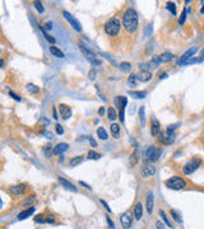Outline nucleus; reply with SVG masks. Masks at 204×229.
<instances>
[{
  "instance_id": "1",
  "label": "nucleus",
  "mask_w": 204,
  "mask_h": 229,
  "mask_svg": "<svg viewBox=\"0 0 204 229\" xmlns=\"http://www.w3.org/2000/svg\"><path fill=\"white\" fill-rule=\"evenodd\" d=\"M138 13L135 11V9L133 8H128L122 16V25L126 32L129 33H134L138 30Z\"/></svg>"
},
{
  "instance_id": "2",
  "label": "nucleus",
  "mask_w": 204,
  "mask_h": 229,
  "mask_svg": "<svg viewBox=\"0 0 204 229\" xmlns=\"http://www.w3.org/2000/svg\"><path fill=\"white\" fill-rule=\"evenodd\" d=\"M121 28V23L117 18H111L105 23V32L108 36H116L120 32Z\"/></svg>"
},
{
  "instance_id": "3",
  "label": "nucleus",
  "mask_w": 204,
  "mask_h": 229,
  "mask_svg": "<svg viewBox=\"0 0 204 229\" xmlns=\"http://www.w3.org/2000/svg\"><path fill=\"white\" fill-rule=\"evenodd\" d=\"M165 183H166V186H167L168 188H171V190H183V188L186 187L185 180L181 178V177H178V176L168 178Z\"/></svg>"
},
{
  "instance_id": "4",
  "label": "nucleus",
  "mask_w": 204,
  "mask_h": 229,
  "mask_svg": "<svg viewBox=\"0 0 204 229\" xmlns=\"http://www.w3.org/2000/svg\"><path fill=\"white\" fill-rule=\"evenodd\" d=\"M200 164H202V160H200L199 158H193V159H190L187 163L184 166V168H183L184 174H192L193 172H195V171L200 167Z\"/></svg>"
},
{
  "instance_id": "5",
  "label": "nucleus",
  "mask_w": 204,
  "mask_h": 229,
  "mask_svg": "<svg viewBox=\"0 0 204 229\" xmlns=\"http://www.w3.org/2000/svg\"><path fill=\"white\" fill-rule=\"evenodd\" d=\"M128 103V98L126 97H116L115 98V104L117 107H120V115H119V118H120V122L124 124L125 121V106Z\"/></svg>"
},
{
  "instance_id": "6",
  "label": "nucleus",
  "mask_w": 204,
  "mask_h": 229,
  "mask_svg": "<svg viewBox=\"0 0 204 229\" xmlns=\"http://www.w3.org/2000/svg\"><path fill=\"white\" fill-rule=\"evenodd\" d=\"M63 17H64V18H65V19H66L68 22H69V24H70V25L73 27V28H74V30H75L77 32H80V31H82L80 23H79V22H78V21H77V19H75V18H74V17H73L72 14H70L69 11H66V10H63Z\"/></svg>"
},
{
  "instance_id": "7",
  "label": "nucleus",
  "mask_w": 204,
  "mask_h": 229,
  "mask_svg": "<svg viewBox=\"0 0 204 229\" xmlns=\"http://www.w3.org/2000/svg\"><path fill=\"white\" fill-rule=\"evenodd\" d=\"M159 154H161V150L158 149L156 145L149 146L148 149H147V152H145V157H147V159H148L149 162H156V160L158 159Z\"/></svg>"
},
{
  "instance_id": "8",
  "label": "nucleus",
  "mask_w": 204,
  "mask_h": 229,
  "mask_svg": "<svg viewBox=\"0 0 204 229\" xmlns=\"http://www.w3.org/2000/svg\"><path fill=\"white\" fill-rule=\"evenodd\" d=\"M197 51H198V50H197L195 47H194V48H189V50L184 53V55L178 60V65H179V66H180V65H185V62H187V61L190 60V57H193V56L195 55Z\"/></svg>"
},
{
  "instance_id": "9",
  "label": "nucleus",
  "mask_w": 204,
  "mask_h": 229,
  "mask_svg": "<svg viewBox=\"0 0 204 229\" xmlns=\"http://www.w3.org/2000/svg\"><path fill=\"white\" fill-rule=\"evenodd\" d=\"M79 48H80V51H82V53L88 59V60H91V61H94V60H97L96 59V53H94L91 48H88L86 45H83V44H79Z\"/></svg>"
},
{
  "instance_id": "10",
  "label": "nucleus",
  "mask_w": 204,
  "mask_h": 229,
  "mask_svg": "<svg viewBox=\"0 0 204 229\" xmlns=\"http://www.w3.org/2000/svg\"><path fill=\"white\" fill-rule=\"evenodd\" d=\"M120 223L122 225V228L124 229H130L131 224H133V219H131V215L130 213H124L120 217Z\"/></svg>"
},
{
  "instance_id": "11",
  "label": "nucleus",
  "mask_w": 204,
  "mask_h": 229,
  "mask_svg": "<svg viewBox=\"0 0 204 229\" xmlns=\"http://www.w3.org/2000/svg\"><path fill=\"white\" fill-rule=\"evenodd\" d=\"M157 136H158V141L161 144H171V143H173V135H168L167 132L159 131Z\"/></svg>"
},
{
  "instance_id": "12",
  "label": "nucleus",
  "mask_w": 204,
  "mask_h": 229,
  "mask_svg": "<svg viewBox=\"0 0 204 229\" xmlns=\"http://www.w3.org/2000/svg\"><path fill=\"white\" fill-rule=\"evenodd\" d=\"M153 205H154V195H153V192H148L147 200H145V208H147V213L148 214H152Z\"/></svg>"
},
{
  "instance_id": "13",
  "label": "nucleus",
  "mask_w": 204,
  "mask_h": 229,
  "mask_svg": "<svg viewBox=\"0 0 204 229\" xmlns=\"http://www.w3.org/2000/svg\"><path fill=\"white\" fill-rule=\"evenodd\" d=\"M154 173H156V168H154V166L151 164V163L145 164V166L143 167V169H142V176H143V177H151V176H153Z\"/></svg>"
},
{
  "instance_id": "14",
  "label": "nucleus",
  "mask_w": 204,
  "mask_h": 229,
  "mask_svg": "<svg viewBox=\"0 0 204 229\" xmlns=\"http://www.w3.org/2000/svg\"><path fill=\"white\" fill-rule=\"evenodd\" d=\"M59 110H60V115H61V117L64 118V120H68L70 116H72V108L69 106H66V104H60L59 106Z\"/></svg>"
},
{
  "instance_id": "15",
  "label": "nucleus",
  "mask_w": 204,
  "mask_h": 229,
  "mask_svg": "<svg viewBox=\"0 0 204 229\" xmlns=\"http://www.w3.org/2000/svg\"><path fill=\"white\" fill-rule=\"evenodd\" d=\"M68 148H69V145H68L66 143H60V144H58V145L52 149V154H55V155H60V154H63L64 152H66V150H68Z\"/></svg>"
},
{
  "instance_id": "16",
  "label": "nucleus",
  "mask_w": 204,
  "mask_h": 229,
  "mask_svg": "<svg viewBox=\"0 0 204 229\" xmlns=\"http://www.w3.org/2000/svg\"><path fill=\"white\" fill-rule=\"evenodd\" d=\"M59 182L61 183V186H63L64 188H66V190L73 191V192H77V191H78V188H77L73 183H70L69 181H66V180H65V178H63V177H59Z\"/></svg>"
},
{
  "instance_id": "17",
  "label": "nucleus",
  "mask_w": 204,
  "mask_h": 229,
  "mask_svg": "<svg viewBox=\"0 0 204 229\" xmlns=\"http://www.w3.org/2000/svg\"><path fill=\"white\" fill-rule=\"evenodd\" d=\"M159 131H161L159 121L157 118H152V121H151V132H152V135H158Z\"/></svg>"
},
{
  "instance_id": "18",
  "label": "nucleus",
  "mask_w": 204,
  "mask_h": 229,
  "mask_svg": "<svg viewBox=\"0 0 204 229\" xmlns=\"http://www.w3.org/2000/svg\"><path fill=\"white\" fill-rule=\"evenodd\" d=\"M33 213H35V208H28V209H26V210H23V211H21L18 214V219L19 220H24L28 217H31Z\"/></svg>"
},
{
  "instance_id": "19",
  "label": "nucleus",
  "mask_w": 204,
  "mask_h": 229,
  "mask_svg": "<svg viewBox=\"0 0 204 229\" xmlns=\"http://www.w3.org/2000/svg\"><path fill=\"white\" fill-rule=\"evenodd\" d=\"M24 190H26V185H16V186H12L10 187V194H13V195H21V194H23L24 192Z\"/></svg>"
},
{
  "instance_id": "20",
  "label": "nucleus",
  "mask_w": 204,
  "mask_h": 229,
  "mask_svg": "<svg viewBox=\"0 0 204 229\" xmlns=\"http://www.w3.org/2000/svg\"><path fill=\"white\" fill-rule=\"evenodd\" d=\"M142 214H143V206H142L140 203H137V204H135V206H134V217H135V219L140 220Z\"/></svg>"
},
{
  "instance_id": "21",
  "label": "nucleus",
  "mask_w": 204,
  "mask_h": 229,
  "mask_svg": "<svg viewBox=\"0 0 204 229\" xmlns=\"http://www.w3.org/2000/svg\"><path fill=\"white\" fill-rule=\"evenodd\" d=\"M151 78H152V74L148 70H142L138 74V79L140 80V82H148V80H151Z\"/></svg>"
},
{
  "instance_id": "22",
  "label": "nucleus",
  "mask_w": 204,
  "mask_h": 229,
  "mask_svg": "<svg viewBox=\"0 0 204 229\" xmlns=\"http://www.w3.org/2000/svg\"><path fill=\"white\" fill-rule=\"evenodd\" d=\"M50 52H51V55L55 56V57H59V59L64 57V52L56 46H50Z\"/></svg>"
},
{
  "instance_id": "23",
  "label": "nucleus",
  "mask_w": 204,
  "mask_h": 229,
  "mask_svg": "<svg viewBox=\"0 0 204 229\" xmlns=\"http://www.w3.org/2000/svg\"><path fill=\"white\" fill-rule=\"evenodd\" d=\"M158 59H159L161 62H168V61H171L173 59V55L171 52H163V53H161V55L158 56Z\"/></svg>"
},
{
  "instance_id": "24",
  "label": "nucleus",
  "mask_w": 204,
  "mask_h": 229,
  "mask_svg": "<svg viewBox=\"0 0 204 229\" xmlns=\"http://www.w3.org/2000/svg\"><path fill=\"white\" fill-rule=\"evenodd\" d=\"M129 94L133 97H135V98H138V99H142L147 96V92L145 90H130Z\"/></svg>"
},
{
  "instance_id": "25",
  "label": "nucleus",
  "mask_w": 204,
  "mask_h": 229,
  "mask_svg": "<svg viewBox=\"0 0 204 229\" xmlns=\"http://www.w3.org/2000/svg\"><path fill=\"white\" fill-rule=\"evenodd\" d=\"M159 64H161V61H159L158 56H154V57H153L151 61H149L147 65H148V68H151V69H156Z\"/></svg>"
},
{
  "instance_id": "26",
  "label": "nucleus",
  "mask_w": 204,
  "mask_h": 229,
  "mask_svg": "<svg viewBox=\"0 0 204 229\" xmlns=\"http://www.w3.org/2000/svg\"><path fill=\"white\" fill-rule=\"evenodd\" d=\"M110 130H111V134L114 138H119V134H120V126L117 124H112L110 126Z\"/></svg>"
},
{
  "instance_id": "27",
  "label": "nucleus",
  "mask_w": 204,
  "mask_h": 229,
  "mask_svg": "<svg viewBox=\"0 0 204 229\" xmlns=\"http://www.w3.org/2000/svg\"><path fill=\"white\" fill-rule=\"evenodd\" d=\"M97 135H98V138L101 140H107L108 139V135H107V132H106V130L103 127H98L97 129Z\"/></svg>"
},
{
  "instance_id": "28",
  "label": "nucleus",
  "mask_w": 204,
  "mask_h": 229,
  "mask_svg": "<svg viewBox=\"0 0 204 229\" xmlns=\"http://www.w3.org/2000/svg\"><path fill=\"white\" fill-rule=\"evenodd\" d=\"M138 75H135V74H130L129 75V78H128V84L129 85H137V83H138Z\"/></svg>"
},
{
  "instance_id": "29",
  "label": "nucleus",
  "mask_w": 204,
  "mask_h": 229,
  "mask_svg": "<svg viewBox=\"0 0 204 229\" xmlns=\"http://www.w3.org/2000/svg\"><path fill=\"white\" fill-rule=\"evenodd\" d=\"M82 160H83V157H82V155H78V157H75V158H72V160L69 162V164H70L72 167H75V166H78V164L82 163Z\"/></svg>"
},
{
  "instance_id": "30",
  "label": "nucleus",
  "mask_w": 204,
  "mask_h": 229,
  "mask_svg": "<svg viewBox=\"0 0 204 229\" xmlns=\"http://www.w3.org/2000/svg\"><path fill=\"white\" fill-rule=\"evenodd\" d=\"M107 117H108V120H111V121H114V120H116V111H115V108H112V107H110V108L107 110Z\"/></svg>"
},
{
  "instance_id": "31",
  "label": "nucleus",
  "mask_w": 204,
  "mask_h": 229,
  "mask_svg": "<svg viewBox=\"0 0 204 229\" xmlns=\"http://www.w3.org/2000/svg\"><path fill=\"white\" fill-rule=\"evenodd\" d=\"M120 69H121L122 71H129V70L131 69V64L128 62V61L121 62V64H120Z\"/></svg>"
},
{
  "instance_id": "32",
  "label": "nucleus",
  "mask_w": 204,
  "mask_h": 229,
  "mask_svg": "<svg viewBox=\"0 0 204 229\" xmlns=\"http://www.w3.org/2000/svg\"><path fill=\"white\" fill-rule=\"evenodd\" d=\"M166 8H167V10H170V13L172 16H176V5H175V3H167V5H166Z\"/></svg>"
},
{
  "instance_id": "33",
  "label": "nucleus",
  "mask_w": 204,
  "mask_h": 229,
  "mask_svg": "<svg viewBox=\"0 0 204 229\" xmlns=\"http://www.w3.org/2000/svg\"><path fill=\"white\" fill-rule=\"evenodd\" d=\"M41 32L44 33L45 38L47 39V41H49L50 44H55V38H54V37H51V36H50V34H49V33H47V32H46V31H45V30L42 28V27H41Z\"/></svg>"
},
{
  "instance_id": "34",
  "label": "nucleus",
  "mask_w": 204,
  "mask_h": 229,
  "mask_svg": "<svg viewBox=\"0 0 204 229\" xmlns=\"http://www.w3.org/2000/svg\"><path fill=\"white\" fill-rule=\"evenodd\" d=\"M27 90H28L30 93H38L40 92V88L37 87V85H35V84H28L27 85Z\"/></svg>"
},
{
  "instance_id": "35",
  "label": "nucleus",
  "mask_w": 204,
  "mask_h": 229,
  "mask_svg": "<svg viewBox=\"0 0 204 229\" xmlns=\"http://www.w3.org/2000/svg\"><path fill=\"white\" fill-rule=\"evenodd\" d=\"M88 158L89 159H100L101 158V154L97 153V152H94V150H89L88 152Z\"/></svg>"
},
{
  "instance_id": "36",
  "label": "nucleus",
  "mask_w": 204,
  "mask_h": 229,
  "mask_svg": "<svg viewBox=\"0 0 204 229\" xmlns=\"http://www.w3.org/2000/svg\"><path fill=\"white\" fill-rule=\"evenodd\" d=\"M33 5H35V8L37 9L38 13H44L45 11V8H44V5H42V3H41V2H35Z\"/></svg>"
},
{
  "instance_id": "37",
  "label": "nucleus",
  "mask_w": 204,
  "mask_h": 229,
  "mask_svg": "<svg viewBox=\"0 0 204 229\" xmlns=\"http://www.w3.org/2000/svg\"><path fill=\"white\" fill-rule=\"evenodd\" d=\"M159 215H161V217H162V219H163V222H165V223H166V225L171 228V227H172V224H171V222L168 220V218L166 217V214H165V213H163L162 210H159Z\"/></svg>"
},
{
  "instance_id": "38",
  "label": "nucleus",
  "mask_w": 204,
  "mask_h": 229,
  "mask_svg": "<svg viewBox=\"0 0 204 229\" xmlns=\"http://www.w3.org/2000/svg\"><path fill=\"white\" fill-rule=\"evenodd\" d=\"M185 21H186V9H184L183 13H181V16H180V18H179V24L183 25V24L185 23Z\"/></svg>"
},
{
  "instance_id": "39",
  "label": "nucleus",
  "mask_w": 204,
  "mask_h": 229,
  "mask_svg": "<svg viewBox=\"0 0 204 229\" xmlns=\"http://www.w3.org/2000/svg\"><path fill=\"white\" fill-rule=\"evenodd\" d=\"M171 215H172V218H173L176 222H178V223H181V217H180V215H179L178 213H176L173 209L171 210Z\"/></svg>"
},
{
  "instance_id": "40",
  "label": "nucleus",
  "mask_w": 204,
  "mask_h": 229,
  "mask_svg": "<svg viewBox=\"0 0 204 229\" xmlns=\"http://www.w3.org/2000/svg\"><path fill=\"white\" fill-rule=\"evenodd\" d=\"M152 31H153V25H152V24H148V25H147V28H145V31H144V36H145V37L151 36Z\"/></svg>"
},
{
  "instance_id": "41",
  "label": "nucleus",
  "mask_w": 204,
  "mask_h": 229,
  "mask_svg": "<svg viewBox=\"0 0 204 229\" xmlns=\"http://www.w3.org/2000/svg\"><path fill=\"white\" fill-rule=\"evenodd\" d=\"M176 127H178V125H170L168 127H167V130H166V132L168 134V135H172V132L176 130Z\"/></svg>"
},
{
  "instance_id": "42",
  "label": "nucleus",
  "mask_w": 204,
  "mask_h": 229,
  "mask_svg": "<svg viewBox=\"0 0 204 229\" xmlns=\"http://www.w3.org/2000/svg\"><path fill=\"white\" fill-rule=\"evenodd\" d=\"M96 74H97V71H96V69H93V70H91L89 71V78L93 80V79H96Z\"/></svg>"
},
{
  "instance_id": "43",
  "label": "nucleus",
  "mask_w": 204,
  "mask_h": 229,
  "mask_svg": "<svg viewBox=\"0 0 204 229\" xmlns=\"http://www.w3.org/2000/svg\"><path fill=\"white\" fill-rule=\"evenodd\" d=\"M106 220H107V223H108V227H110V229H115V225H114V223H112V220L108 218V217H106Z\"/></svg>"
},
{
  "instance_id": "44",
  "label": "nucleus",
  "mask_w": 204,
  "mask_h": 229,
  "mask_svg": "<svg viewBox=\"0 0 204 229\" xmlns=\"http://www.w3.org/2000/svg\"><path fill=\"white\" fill-rule=\"evenodd\" d=\"M64 132V129L61 125H56V134H59V135H61V134Z\"/></svg>"
},
{
  "instance_id": "45",
  "label": "nucleus",
  "mask_w": 204,
  "mask_h": 229,
  "mask_svg": "<svg viewBox=\"0 0 204 229\" xmlns=\"http://www.w3.org/2000/svg\"><path fill=\"white\" fill-rule=\"evenodd\" d=\"M139 117H140L142 120H144V107H143V106L139 108Z\"/></svg>"
},
{
  "instance_id": "46",
  "label": "nucleus",
  "mask_w": 204,
  "mask_h": 229,
  "mask_svg": "<svg viewBox=\"0 0 204 229\" xmlns=\"http://www.w3.org/2000/svg\"><path fill=\"white\" fill-rule=\"evenodd\" d=\"M9 96H10V97H13L16 101H21V97H18L17 94H16V93H13V92H9Z\"/></svg>"
},
{
  "instance_id": "47",
  "label": "nucleus",
  "mask_w": 204,
  "mask_h": 229,
  "mask_svg": "<svg viewBox=\"0 0 204 229\" xmlns=\"http://www.w3.org/2000/svg\"><path fill=\"white\" fill-rule=\"evenodd\" d=\"M156 227H157V229H165V225H163L162 222H157L156 223Z\"/></svg>"
},
{
  "instance_id": "48",
  "label": "nucleus",
  "mask_w": 204,
  "mask_h": 229,
  "mask_svg": "<svg viewBox=\"0 0 204 229\" xmlns=\"http://www.w3.org/2000/svg\"><path fill=\"white\" fill-rule=\"evenodd\" d=\"M101 204H102V205H103V206L106 208V210H107L108 213H111V209H110V206H108V205H107V204L105 203V201H103V200H101Z\"/></svg>"
},
{
  "instance_id": "49",
  "label": "nucleus",
  "mask_w": 204,
  "mask_h": 229,
  "mask_svg": "<svg viewBox=\"0 0 204 229\" xmlns=\"http://www.w3.org/2000/svg\"><path fill=\"white\" fill-rule=\"evenodd\" d=\"M44 152L46 153V155H47V157L50 155V145H46V146L44 148Z\"/></svg>"
},
{
  "instance_id": "50",
  "label": "nucleus",
  "mask_w": 204,
  "mask_h": 229,
  "mask_svg": "<svg viewBox=\"0 0 204 229\" xmlns=\"http://www.w3.org/2000/svg\"><path fill=\"white\" fill-rule=\"evenodd\" d=\"M33 201H35V199H33V197H28V200H26V201H24V205H28V204L33 203Z\"/></svg>"
},
{
  "instance_id": "51",
  "label": "nucleus",
  "mask_w": 204,
  "mask_h": 229,
  "mask_svg": "<svg viewBox=\"0 0 204 229\" xmlns=\"http://www.w3.org/2000/svg\"><path fill=\"white\" fill-rule=\"evenodd\" d=\"M35 220H36V222H44V218H42V215H37V217L35 218Z\"/></svg>"
},
{
  "instance_id": "52",
  "label": "nucleus",
  "mask_w": 204,
  "mask_h": 229,
  "mask_svg": "<svg viewBox=\"0 0 204 229\" xmlns=\"http://www.w3.org/2000/svg\"><path fill=\"white\" fill-rule=\"evenodd\" d=\"M98 115L100 116H103L105 115V108H103V107H101V108L98 110Z\"/></svg>"
},
{
  "instance_id": "53",
  "label": "nucleus",
  "mask_w": 204,
  "mask_h": 229,
  "mask_svg": "<svg viewBox=\"0 0 204 229\" xmlns=\"http://www.w3.org/2000/svg\"><path fill=\"white\" fill-rule=\"evenodd\" d=\"M80 185H82V186H84V187H87L88 190H92V188H91V187H89V186H88L87 183H84V182H80Z\"/></svg>"
},
{
  "instance_id": "54",
  "label": "nucleus",
  "mask_w": 204,
  "mask_h": 229,
  "mask_svg": "<svg viewBox=\"0 0 204 229\" xmlns=\"http://www.w3.org/2000/svg\"><path fill=\"white\" fill-rule=\"evenodd\" d=\"M200 59H202V60H204V48L200 51Z\"/></svg>"
},
{
  "instance_id": "55",
  "label": "nucleus",
  "mask_w": 204,
  "mask_h": 229,
  "mask_svg": "<svg viewBox=\"0 0 204 229\" xmlns=\"http://www.w3.org/2000/svg\"><path fill=\"white\" fill-rule=\"evenodd\" d=\"M54 118H59V117H58V113H56V110H55V108H54Z\"/></svg>"
},
{
  "instance_id": "56",
  "label": "nucleus",
  "mask_w": 204,
  "mask_h": 229,
  "mask_svg": "<svg viewBox=\"0 0 204 229\" xmlns=\"http://www.w3.org/2000/svg\"><path fill=\"white\" fill-rule=\"evenodd\" d=\"M89 141H91V144H92L93 146H96V141H94L93 139H89Z\"/></svg>"
},
{
  "instance_id": "57",
  "label": "nucleus",
  "mask_w": 204,
  "mask_h": 229,
  "mask_svg": "<svg viewBox=\"0 0 204 229\" xmlns=\"http://www.w3.org/2000/svg\"><path fill=\"white\" fill-rule=\"evenodd\" d=\"M51 27H52V24H51V23H47V28H49V30L51 28Z\"/></svg>"
},
{
  "instance_id": "58",
  "label": "nucleus",
  "mask_w": 204,
  "mask_h": 229,
  "mask_svg": "<svg viewBox=\"0 0 204 229\" xmlns=\"http://www.w3.org/2000/svg\"><path fill=\"white\" fill-rule=\"evenodd\" d=\"M200 13H202V14H204V7H203V8L200 9Z\"/></svg>"
}]
</instances>
